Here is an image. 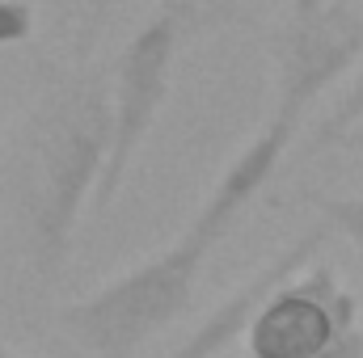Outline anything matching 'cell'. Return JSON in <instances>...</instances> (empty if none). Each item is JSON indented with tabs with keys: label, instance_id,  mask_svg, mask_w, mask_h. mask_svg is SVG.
Masks as SVG:
<instances>
[{
	"label": "cell",
	"instance_id": "cell-1",
	"mask_svg": "<svg viewBox=\"0 0 363 358\" xmlns=\"http://www.w3.org/2000/svg\"><path fill=\"white\" fill-rule=\"evenodd\" d=\"M274 173L279 161L271 148L241 144L216 173L211 190L199 198L178 236L144 262L106 278L89 295L68 299L55 312L60 333L89 358H135L144 346H152L190 312L207 262L241 228V219L267 194Z\"/></svg>",
	"mask_w": 363,
	"mask_h": 358
},
{
	"label": "cell",
	"instance_id": "cell-2",
	"mask_svg": "<svg viewBox=\"0 0 363 358\" xmlns=\"http://www.w3.org/2000/svg\"><path fill=\"white\" fill-rule=\"evenodd\" d=\"M110 165V68L81 64L38 93L17 131L9 207L21 262L38 282L64 278L77 232Z\"/></svg>",
	"mask_w": 363,
	"mask_h": 358
},
{
	"label": "cell",
	"instance_id": "cell-5",
	"mask_svg": "<svg viewBox=\"0 0 363 358\" xmlns=\"http://www.w3.org/2000/svg\"><path fill=\"white\" fill-rule=\"evenodd\" d=\"M355 325H363L359 295L334 266L313 262L262 299L241 346L250 358H313Z\"/></svg>",
	"mask_w": 363,
	"mask_h": 358
},
{
	"label": "cell",
	"instance_id": "cell-9",
	"mask_svg": "<svg viewBox=\"0 0 363 358\" xmlns=\"http://www.w3.org/2000/svg\"><path fill=\"white\" fill-rule=\"evenodd\" d=\"M300 202L317 211V219L351 241L355 249H363V194H325V190H300Z\"/></svg>",
	"mask_w": 363,
	"mask_h": 358
},
{
	"label": "cell",
	"instance_id": "cell-11",
	"mask_svg": "<svg viewBox=\"0 0 363 358\" xmlns=\"http://www.w3.org/2000/svg\"><path fill=\"white\" fill-rule=\"evenodd\" d=\"M114 8H118V0H85V8H81V38H77L81 55H93L97 51V42H101V34L110 25Z\"/></svg>",
	"mask_w": 363,
	"mask_h": 358
},
{
	"label": "cell",
	"instance_id": "cell-15",
	"mask_svg": "<svg viewBox=\"0 0 363 358\" xmlns=\"http://www.w3.org/2000/svg\"><path fill=\"white\" fill-rule=\"evenodd\" d=\"M0 358H26V354H21L17 346H9V342H4V333H0Z\"/></svg>",
	"mask_w": 363,
	"mask_h": 358
},
{
	"label": "cell",
	"instance_id": "cell-14",
	"mask_svg": "<svg viewBox=\"0 0 363 358\" xmlns=\"http://www.w3.org/2000/svg\"><path fill=\"white\" fill-rule=\"evenodd\" d=\"M321 4H330V0H287L283 13H313V8H321Z\"/></svg>",
	"mask_w": 363,
	"mask_h": 358
},
{
	"label": "cell",
	"instance_id": "cell-10",
	"mask_svg": "<svg viewBox=\"0 0 363 358\" xmlns=\"http://www.w3.org/2000/svg\"><path fill=\"white\" fill-rule=\"evenodd\" d=\"M34 34V4L30 0H0V47H17Z\"/></svg>",
	"mask_w": 363,
	"mask_h": 358
},
{
	"label": "cell",
	"instance_id": "cell-4",
	"mask_svg": "<svg viewBox=\"0 0 363 358\" xmlns=\"http://www.w3.org/2000/svg\"><path fill=\"white\" fill-rule=\"evenodd\" d=\"M363 59V8L355 0H330L313 13H283L271 34L274 105L271 118L304 127L308 110L351 76Z\"/></svg>",
	"mask_w": 363,
	"mask_h": 358
},
{
	"label": "cell",
	"instance_id": "cell-12",
	"mask_svg": "<svg viewBox=\"0 0 363 358\" xmlns=\"http://www.w3.org/2000/svg\"><path fill=\"white\" fill-rule=\"evenodd\" d=\"M313 358H363V325L347 329V333H338L321 354H313Z\"/></svg>",
	"mask_w": 363,
	"mask_h": 358
},
{
	"label": "cell",
	"instance_id": "cell-7",
	"mask_svg": "<svg viewBox=\"0 0 363 358\" xmlns=\"http://www.w3.org/2000/svg\"><path fill=\"white\" fill-rule=\"evenodd\" d=\"M152 13L178 34L182 47L224 38L254 21L250 0H152Z\"/></svg>",
	"mask_w": 363,
	"mask_h": 358
},
{
	"label": "cell",
	"instance_id": "cell-3",
	"mask_svg": "<svg viewBox=\"0 0 363 358\" xmlns=\"http://www.w3.org/2000/svg\"><path fill=\"white\" fill-rule=\"evenodd\" d=\"M182 51H186L182 38L157 13H148L135 25V34H127V42L118 47V55L110 64V165H106V178H101L97 202H93L97 215L118 198L148 135L157 131V122L174 97Z\"/></svg>",
	"mask_w": 363,
	"mask_h": 358
},
{
	"label": "cell",
	"instance_id": "cell-6",
	"mask_svg": "<svg viewBox=\"0 0 363 358\" xmlns=\"http://www.w3.org/2000/svg\"><path fill=\"white\" fill-rule=\"evenodd\" d=\"M330 241H334V232H330L321 219L308 224L296 241H287L283 249H274L250 278H241V282H237L165 358H220V354H228L237 342H245V329H250L254 312L262 308V299L271 295L283 278H291V274H300L304 266H313L317 253H321Z\"/></svg>",
	"mask_w": 363,
	"mask_h": 358
},
{
	"label": "cell",
	"instance_id": "cell-8",
	"mask_svg": "<svg viewBox=\"0 0 363 358\" xmlns=\"http://www.w3.org/2000/svg\"><path fill=\"white\" fill-rule=\"evenodd\" d=\"M363 122V59H359V68L351 72V85L338 93V101L325 110V118L313 127V135L304 139V156H317V152H334L338 148V139L347 135V131H355Z\"/></svg>",
	"mask_w": 363,
	"mask_h": 358
},
{
	"label": "cell",
	"instance_id": "cell-13",
	"mask_svg": "<svg viewBox=\"0 0 363 358\" xmlns=\"http://www.w3.org/2000/svg\"><path fill=\"white\" fill-rule=\"evenodd\" d=\"M334 152H363V122L355 127V131H347L342 139H338V148Z\"/></svg>",
	"mask_w": 363,
	"mask_h": 358
}]
</instances>
